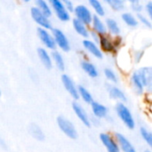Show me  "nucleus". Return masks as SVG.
<instances>
[{
  "label": "nucleus",
  "mask_w": 152,
  "mask_h": 152,
  "mask_svg": "<svg viewBox=\"0 0 152 152\" xmlns=\"http://www.w3.org/2000/svg\"><path fill=\"white\" fill-rule=\"evenodd\" d=\"M116 111L119 117V118L124 122V124L129 128L134 129L135 126L134 119L133 118V115L131 114V111L122 102H119L116 105Z\"/></svg>",
  "instance_id": "nucleus-1"
},
{
  "label": "nucleus",
  "mask_w": 152,
  "mask_h": 152,
  "mask_svg": "<svg viewBox=\"0 0 152 152\" xmlns=\"http://www.w3.org/2000/svg\"><path fill=\"white\" fill-rule=\"evenodd\" d=\"M57 124L60 127V129L69 138L71 139H77V132L74 126V125L66 119L63 117H58L57 118Z\"/></svg>",
  "instance_id": "nucleus-2"
},
{
  "label": "nucleus",
  "mask_w": 152,
  "mask_h": 152,
  "mask_svg": "<svg viewBox=\"0 0 152 152\" xmlns=\"http://www.w3.org/2000/svg\"><path fill=\"white\" fill-rule=\"evenodd\" d=\"M74 12L76 15V19L80 20L86 25H89L92 22L93 14L87 6L84 4H78L74 8Z\"/></svg>",
  "instance_id": "nucleus-3"
},
{
  "label": "nucleus",
  "mask_w": 152,
  "mask_h": 152,
  "mask_svg": "<svg viewBox=\"0 0 152 152\" xmlns=\"http://www.w3.org/2000/svg\"><path fill=\"white\" fill-rule=\"evenodd\" d=\"M30 13L31 16L33 18V20L38 24L40 25V28H45V29H49L52 28L51 22L48 20L47 17H45L39 10L37 6H34L30 9Z\"/></svg>",
  "instance_id": "nucleus-4"
},
{
  "label": "nucleus",
  "mask_w": 152,
  "mask_h": 152,
  "mask_svg": "<svg viewBox=\"0 0 152 152\" xmlns=\"http://www.w3.org/2000/svg\"><path fill=\"white\" fill-rule=\"evenodd\" d=\"M53 37L54 39L55 45H57L61 50L67 52L69 51L70 46H69V40L67 38V37L65 36V34L59 28H53Z\"/></svg>",
  "instance_id": "nucleus-5"
},
{
  "label": "nucleus",
  "mask_w": 152,
  "mask_h": 152,
  "mask_svg": "<svg viewBox=\"0 0 152 152\" xmlns=\"http://www.w3.org/2000/svg\"><path fill=\"white\" fill-rule=\"evenodd\" d=\"M51 5L53 8L57 17L61 20V21H68L70 19L69 12L65 9L63 3L60 0H52L51 1Z\"/></svg>",
  "instance_id": "nucleus-6"
},
{
  "label": "nucleus",
  "mask_w": 152,
  "mask_h": 152,
  "mask_svg": "<svg viewBox=\"0 0 152 152\" xmlns=\"http://www.w3.org/2000/svg\"><path fill=\"white\" fill-rule=\"evenodd\" d=\"M139 76L144 86L149 93H151L152 88V69L151 67H143L139 71Z\"/></svg>",
  "instance_id": "nucleus-7"
},
{
  "label": "nucleus",
  "mask_w": 152,
  "mask_h": 152,
  "mask_svg": "<svg viewBox=\"0 0 152 152\" xmlns=\"http://www.w3.org/2000/svg\"><path fill=\"white\" fill-rule=\"evenodd\" d=\"M37 34H38V37H39L40 40L43 42V44L47 48L52 49V50L55 49L56 45H55L54 39L53 37V36L46 29L42 28H37Z\"/></svg>",
  "instance_id": "nucleus-8"
},
{
  "label": "nucleus",
  "mask_w": 152,
  "mask_h": 152,
  "mask_svg": "<svg viewBox=\"0 0 152 152\" xmlns=\"http://www.w3.org/2000/svg\"><path fill=\"white\" fill-rule=\"evenodd\" d=\"M100 139L108 152H120L117 142L109 134H101Z\"/></svg>",
  "instance_id": "nucleus-9"
},
{
  "label": "nucleus",
  "mask_w": 152,
  "mask_h": 152,
  "mask_svg": "<svg viewBox=\"0 0 152 152\" xmlns=\"http://www.w3.org/2000/svg\"><path fill=\"white\" fill-rule=\"evenodd\" d=\"M61 81L63 83V86L65 87V89L69 93V94L73 97V99L75 100H78L79 99V95H78V92H77V88L75 86V83L73 82V80L66 74L61 76Z\"/></svg>",
  "instance_id": "nucleus-10"
},
{
  "label": "nucleus",
  "mask_w": 152,
  "mask_h": 152,
  "mask_svg": "<svg viewBox=\"0 0 152 152\" xmlns=\"http://www.w3.org/2000/svg\"><path fill=\"white\" fill-rule=\"evenodd\" d=\"M115 136H116L117 143L118 145L119 150H122L124 152H136L133 144L125 135H123L122 134L117 133Z\"/></svg>",
  "instance_id": "nucleus-11"
},
{
  "label": "nucleus",
  "mask_w": 152,
  "mask_h": 152,
  "mask_svg": "<svg viewBox=\"0 0 152 152\" xmlns=\"http://www.w3.org/2000/svg\"><path fill=\"white\" fill-rule=\"evenodd\" d=\"M72 108L76 113V115L77 116V118L81 120V122L87 127H89L91 126L90 120H89V117L86 113V111L84 110V108L77 102H73L72 103Z\"/></svg>",
  "instance_id": "nucleus-12"
},
{
  "label": "nucleus",
  "mask_w": 152,
  "mask_h": 152,
  "mask_svg": "<svg viewBox=\"0 0 152 152\" xmlns=\"http://www.w3.org/2000/svg\"><path fill=\"white\" fill-rule=\"evenodd\" d=\"M83 45H84L86 50H87L89 53H91L96 58H98V59H102V50L92 40L85 39L83 41Z\"/></svg>",
  "instance_id": "nucleus-13"
},
{
  "label": "nucleus",
  "mask_w": 152,
  "mask_h": 152,
  "mask_svg": "<svg viewBox=\"0 0 152 152\" xmlns=\"http://www.w3.org/2000/svg\"><path fill=\"white\" fill-rule=\"evenodd\" d=\"M92 25H93V28L94 30V32L96 34H100L102 36H105V34L107 33V28L105 26V23L101 20V18L97 15H93V19H92Z\"/></svg>",
  "instance_id": "nucleus-14"
},
{
  "label": "nucleus",
  "mask_w": 152,
  "mask_h": 152,
  "mask_svg": "<svg viewBox=\"0 0 152 152\" xmlns=\"http://www.w3.org/2000/svg\"><path fill=\"white\" fill-rule=\"evenodd\" d=\"M131 83L133 85V87L134 89V91L136 92V94H142L144 93V86L142 85V82L141 80V77L139 76L138 71H134L132 74L131 77Z\"/></svg>",
  "instance_id": "nucleus-15"
},
{
  "label": "nucleus",
  "mask_w": 152,
  "mask_h": 152,
  "mask_svg": "<svg viewBox=\"0 0 152 152\" xmlns=\"http://www.w3.org/2000/svg\"><path fill=\"white\" fill-rule=\"evenodd\" d=\"M37 53H38V56H39L42 63L44 64V66L48 69H52V67H53L52 59H51V56L48 53V52L45 48L40 47V48L37 49Z\"/></svg>",
  "instance_id": "nucleus-16"
},
{
  "label": "nucleus",
  "mask_w": 152,
  "mask_h": 152,
  "mask_svg": "<svg viewBox=\"0 0 152 152\" xmlns=\"http://www.w3.org/2000/svg\"><path fill=\"white\" fill-rule=\"evenodd\" d=\"M92 110H93L94 115L99 118H105L108 113V109L104 105L99 102H95L92 103Z\"/></svg>",
  "instance_id": "nucleus-17"
},
{
  "label": "nucleus",
  "mask_w": 152,
  "mask_h": 152,
  "mask_svg": "<svg viewBox=\"0 0 152 152\" xmlns=\"http://www.w3.org/2000/svg\"><path fill=\"white\" fill-rule=\"evenodd\" d=\"M73 27L75 28V30L82 37H88L89 36V31L88 28L86 27V24H84L83 22H81L80 20H78L77 19H73Z\"/></svg>",
  "instance_id": "nucleus-18"
},
{
  "label": "nucleus",
  "mask_w": 152,
  "mask_h": 152,
  "mask_svg": "<svg viewBox=\"0 0 152 152\" xmlns=\"http://www.w3.org/2000/svg\"><path fill=\"white\" fill-rule=\"evenodd\" d=\"M99 44L101 45V48L105 52H113L115 49L114 45L112 43V40H110L106 36H101L99 39Z\"/></svg>",
  "instance_id": "nucleus-19"
},
{
  "label": "nucleus",
  "mask_w": 152,
  "mask_h": 152,
  "mask_svg": "<svg viewBox=\"0 0 152 152\" xmlns=\"http://www.w3.org/2000/svg\"><path fill=\"white\" fill-rule=\"evenodd\" d=\"M29 134L37 141H44L45 140V134L41 128L37 124H31L29 126Z\"/></svg>",
  "instance_id": "nucleus-20"
},
{
  "label": "nucleus",
  "mask_w": 152,
  "mask_h": 152,
  "mask_svg": "<svg viewBox=\"0 0 152 152\" xmlns=\"http://www.w3.org/2000/svg\"><path fill=\"white\" fill-rule=\"evenodd\" d=\"M106 28L109 29V31L113 34V35H118L120 32V28L118 26V23L117 22V20H115L114 19L109 18L106 20Z\"/></svg>",
  "instance_id": "nucleus-21"
},
{
  "label": "nucleus",
  "mask_w": 152,
  "mask_h": 152,
  "mask_svg": "<svg viewBox=\"0 0 152 152\" xmlns=\"http://www.w3.org/2000/svg\"><path fill=\"white\" fill-rule=\"evenodd\" d=\"M82 68L86 71V73L88 74V76H90L91 77H96L98 76V70L93 63L85 61L82 62Z\"/></svg>",
  "instance_id": "nucleus-22"
},
{
  "label": "nucleus",
  "mask_w": 152,
  "mask_h": 152,
  "mask_svg": "<svg viewBox=\"0 0 152 152\" xmlns=\"http://www.w3.org/2000/svg\"><path fill=\"white\" fill-rule=\"evenodd\" d=\"M37 7L38 8V10L47 18L51 17L52 15V10H51V7L50 5L48 4L47 2L44 1V0H37Z\"/></svg>",
  "instance_id": "nucleus-23"
},
{
  "label": "nucleus",
  "mask_w": 152,
  "mask_h": 152,
  "mask_svg": "<svg viewBox=\"0 0 152 152\" xmlns=\"http://www.w3.org/2000/svg\"><path fill=\"white\" fill-rule=\"evenodd\" d=\"M109 92H110V97L112 99L119 100V101H123V102H126V94L123 93V91H121L117 86H111L110 88V91Z\"/></svg>",
  "instance_id": "nucleus-24"
},
{
  "label": "nucleus",
  "mask_w": 152,
  "mask_h": 152,
  "mask_svg": "<svg viewBox=\"0 0 152 152\" xmlns=\"http://www.w3.org/2000/svg\"><path fill=\"white\" fill-rule=\"evenodd\" d=\"M77 92H78V95L81 96V98L84 100L85 102H86L88 104H92L94 102L93 96L91 95V94L88 92V90L86 88H85L84 86H80L77 88Z\"/></svg>",
  "instance_id": "nucleus-25"
},
{
  "label": "nucleus",
  "mask_w": 152,
  "mask_h": 152,
  "mask_svg": "<svg viewBox=\"0 0 152 152\" xmlns=\"http://www.w3.org/2000/svg\"><path fill=\"white\" fill-rule=\"evenodd\" d=\"M52 57H53L57 68L61 71H63L65 69V63H64V60H63L61 54L58 51H53L52 53Z\"/></svg>",
  "instance_id": "nucleus-26"
},
{
  "label": "nucleus",
  "mask_w": 152,
  "mask_h": 152,
  "mask_svg": "<svg viewBox=\"0 0 152 152\" xmlns=\"http://www.w3.org/2000/svg\"><path fill=\"white\" fill-rule=\"evenodd\" d=\"M122 20L130 27H136L138 25V20L130 12H124L121 15Z\"/></svg>",
  "instance_id": "nucleus-27"
},
{
  "label": "nucleus",
  "mask_w": 152,
  "mask_h": 152,
  "mask_svg": "<svg viewBox=\"0 0 152 152\" xmlns=\"http://www.w3.org/2000/svg\"><path fill=\"white\" fill-rule=\"evenodd\" d=\"M89 4L94 8V10L95 11V12L98 14L97 16H103L105 14L104 7L102 6V4H101V2H99L98 0H90L89 1Z\"/></svg>",
  "instance_id": "nucleus-28"
},
{
  "label": "nucleus",
  "mask_w": 152,
  "mask_h": 152,
  "mask_svg": "<svg viewBox=\"0 0 152 152\" xmlns=\"http://www.w3.org/2000/svg\"><path fill=\"white\" fill-rule=\"evenodd\" d=\"M106 3L115 11H121L125 8V2L122 0H107Z\"/></svg>",
  "instance_id": "nucleus-29"
},
{
  "label": "nucleus",
  "mask_w": 152,
  "mask_h": 152,
  "mask_svg": "<svg viewBox=\"0 0 152 152\" xmlns=\"http://www.w3.org/2000/svg\"><path fill=\"white\" fill-rule=\"evenodd\" d=\"M140 133L142 137V139L147 142V144L149 146H152V134L145 127H141L140 129Z\"/></svg>",
  "instance_id": "nucleus-30"
},
{
  "label": "nucleus",
  "mask_w": 152,
  "mask_h": 152,
  "mask_svg": "<svg viewBox=\"0 0 152 152\" xmlns=\"http://www.w3.org/2000/svg\"><path fill=\"white\" fill-rule=\"evenodd\" d=\"M104 74H105V77L111 82L113 83H116L118 82V77H117V75L116 73L112 70V69H106L104 70Z\"/></svg>",
  "instance_id": "nucleus-31"
},
{
  "label": "nucleus",
  "mask_w": 152,
  "mask_h": 152,
  "mask_svg": "<svg viewBox=\"0 0 152 152\" xmlns=\"http://www.w3.org/2000/svg\"><path fill=\"white\" fill-rule=\"evenodd\" d=\"M130 5H131V8H132L134 12H136L137 13H141V12H142V9H143V6H142V3H141L140 1H138V0L132 1L131 4H130Z\"/></svg>",
  "instance_id": "nucleus-32"
},
{
  "label": "nucleus",
  "mask_w": 152,
  "mask_h": 152,
  "mask_svg": "<svg viewBox=\"0 0 152 152\" xmlns=\"http://www.w3.org/2000/svg\"><path fill=\"white\" fill-rule=\"evenodd\" d=\"M137 17H138V20L139 21H141V23H142L145 27H148V28H151V21L143 14L142 13H138L137 14Z\"/></svg>",
  "instance_id": "nucleus-33"
},
{
  "label": "nucleus",
  "mask_w": 152,
  "mask_h": 152,
  "mask_svg": "<svg viewBox=\"0 0 152 152\" xmlns=\"http://www.w3.org/2000/svg\"><path fill=\"white\" fill-rule=\"evenodd\" d=\"M63 3V5H64V7H65V9L68 11V12H74V4H73V2H71V1H69V0H66V1H64V2H62Z\"/></svg>",
  "instance_id": "nucleus-34"
},
{
  "label": "nucleus",
  "mask_w": 152,
  "mask_h": 152,
  "mask_svg": "<svg viewBox=\"0 0 152 152\" xmlns=\"http://www.w3.org/2000/svg\"><path fill=\"white\" fill-rule=\"evenodd\" d=\"M143 54H144V52H143V51H140V50L136 51V52L134 53V58L135 62H139V61L142 59Z\"/></svg>",
  "instance_id": "nucleus-35"
},
{
  "label": "nucleus",
  "mask_w": 152,
  "mask_h": 152,
  "mask_svg": "<svg viewBox=\"0 0 152 152\" xmlns=\"http://www.w3.org/2000/svg\"><path fill=\"white\" fill-rule=\"evenodd\" d=\"M145 10H146L149 17H152V1H149L145 4Z\"/></svg>",
  "instance_id": "nucleus-36"
},
{
  "label": "nucleus",
  "mask_w": 152,
  "mask_h": 152,
  "mask_svg": "<svg viewBox=\"0 0 152 152\" xmlns=\"http://www.w3.org/2000/svg\"><path fill=\"white\" fill-rule=\"evenodd\" d=\"M91 36H92V37H93V39H94V43H99V39H100V37L98 36V34H96L94 31V32H92L91 33Z\"/></svg>",
  "instance_id": "nucleus-37"
},
{
  "label": "nucleus",
  "mask_w": 152,
  "mask_h": 152,
  "mask_svg": "<svg viewBox=\"0 0 152 152\" xmlns=\"http://www.w3.org/2000/svg\"><path fill=\"white\" fill-rule=\"evenodd\" d=\"M0 146H1V148H3L4 150H6V149H7L6 143H5L3 139H1V138H0Z\"/></svg>",
  "instance_id": "nucleus-38"
},
{
  "label": "nucleus",
  "mask_w": 152,
  "mask_h": 152,
  "mask_svg": "<svg viewBox=\"0 0 152 152\" xmlns=\"http://www.w3.org/2000/svg\"><path fill=\"white\" fill-rule=\"evenodd\" d=\"M144 152H151V151L150 150H147V151H144Z\"/></svg>",
  "instance_id": "nucleus-39"
},
{
  "label": "nucleus",
  "mask_w": 152,
  "mask_h": 152,
  "mask_svg": "<svg viewBox=\"0 0 152 152\" xmlns=\"http://www.w3.org/2000/svg\"><path fill=\"white\" fill-rule=\"evenodd\" d=\"M0 96H1V91H0Z\"/></svg>",
  "instance_id": "nucleus-40"
}]
</instances>
